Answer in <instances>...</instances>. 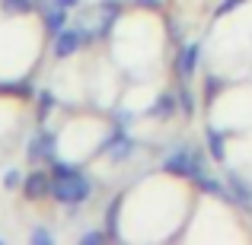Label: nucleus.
<instances>
[{
    "mask_svg": "<svg viewBox=\"0 0 252 245\" xmlns=\"http://www.w3.org/2000/svg\"><path fill=\"white\" fill-rule=\"evenodd\" d=\"M0 10H3L6 16H32L35 0H0Z\"/></svg>",
    "mask_w": 252,
    "mask_h": 245,
    "instance_id": "6",
    "label": "nucleus"
},
{
    "mask_svg": "<svg viewBox=\"0 0 252 245\" xmlns=\"http://www.w3.org/2000/svg\"><path fill=\"white\" fill-rule=\"evenodd\" d=\"M211 153H214V160H223V137L220 134H211Z\"/></svg>",
    "mask_w": 252,
    "mask_h": 245,
    "instance_id": "8",
    "label": "nucleus"
},
{
    "mask_svg": "<svg viewBox=\"0 0 252 245\" xmlns=\"http://www.w3.org/2000/svg\"><path fill=\"white\" fill-rule=\"evenodd\" d=\"M137 3H141V6H150V10H154V6H160V0H137Z\"/></svg>",
    "mask_w": 252,
    "mask_h": 245,
    "instance_id": "13",
    "label": "nucleus"
},
{
    "mask_svg": "<svg viewBox=\"0 0 252 245\" xmlns=\"http://www.w3.org/2000/svg\"><path fill=\"white\" fill-rule=\"evenodd\" d=\"M240 3H243V0H223V3H220V10H217V16H227V13H233Z\"/></svg>",
    "mask_w": 252,
    "mask_h": 245,
    "instance_id": "9",
    "label": "nucleus"
},
{
    "mask_svg": "<svg viewBox=\"0 0 252 245\" xmlns=\"http://www.w3.org/2000/svg\"><path fill=\"white\" fill-rule=\"evenodd\" d=\"M99 239H105V236H102V229H96V233H86L80 242H99Z\"/></svg>",
    "mask_w": 252,
    "mask_h": 245,
    "instance_id": "11",
    "label": "nucleus"
},
{
    "mask_svg": "<svg viewBox=\"0 0 252 245\" xmlns=\"http://www.w3.org/2000/svg\"><path fill=\"white\" fill-rule=\"evenodd\" d=\"M42 26L51 32V38H55L61 29H67V10H64V6H55V10H48V13H45V19H42Z\"/></svg>",
    "mask_w": 252,
    "mask_h": 245,
    "instance_id": "5",
    "label": "nucleus"
},
{
    "mask_svg": "<svg viewBox=\"0 0 252 245\" xmlns=\"http://www.w3.org/2000/svg\"><path fill=\"white\" fill-rule=\"evenodd\" d=\"M55 239V236L48 233V229H35V233H32V242H51Z\"/></svg>",
    "mask_w": 252,
    "mask_h": 245,
    "instance_id": "10",
    "label": "nucleus"
},
{
    "mask_svg": "<svg viewBox=\"0 0 252 245\" xmlns=\"http://www.w3.org/2000/svg\"><path fill=\"white\" fill-rule=\"evenodd\" d=\"M176 64H179L176 70L182 77H191V74H195V67H198V45H182V48H179Z\"/></svg>",
    "mask_w": 252,
    "mask_h": 245,
    "instance_id": "4",
    "label": "nucleus"
},
{
    "mask_svg": "<svg viewBox=\"0 0 252 245\" xmlns=\"http://www.w3.org/2000/svg\"><path fill=\"white\" fill-rule=\"evenodd\" d=\"M23 172H19V169H10V172H6V175H3V188H16V185L19 182H23Z\"/></svg>",
    "mask_w": 252,
    "mask_h": 245,
    "instance_id": "7",
    "label": "nucleus"
},
{
    "mask_svg": "<svg viewBox=\"0 0 252 245\" xmlns=\"http://www.w3.org/2000/svg\"><path fill=\"white\" fill-rule=\"evenodd\" d=\"M163 169L169 175H198V156L189 147H176L172 153L163 160Z\"/></svg>",
    "mask_w": 252,
    "mask_h": 245,
    "instance_id": "2",
    "label": "nucleus"
},
{
    "mask_svg": "<svg viewBox=\"0 0 252 245\" xmlns=\"http://www.w3.org/2000/svg\"><path fill=\"white\" fill-rule=\"evenodd\" d=\"M51 3H55V6H64V10H70V6H77L80 0H51Z\"/></svg>",
    "mask_w": 252,
    "mask_h": 245,
    "instance_id": "12",
    "label": "nucleus"
},
{
    "mask_svg": "<svg viewBox=\"0 0 252 245\" xmlns=\"http://www.w3.org/2000/svg\"><path fill=\"white\" fill-rule=\"evenodd\" d=\"M23 194L26 197H42V194H51V172L45 169H35L23 178Z\"/></svg>",
    "mask_w": 252,
    "mask_h": 245,
    "instance_id": "3",
    "label": "nucleus"
},
{
    "mask_svg": "<svg viewBox=\"0 0 252 245\" xmlns=\"http://www.w3.org/2000/svg\"><path fill=\"white\" fill-rule=\"evenodd\" d=\"M93 35L96 32H90V29H61L55 35V42H51V51H55V57H70L77 51H83Z\"/></svg>",
    "mask_w": 252,
    "mask_h": 245,
    "instance_id": "1",
    "label": "nucleus"
}]
</instances>
